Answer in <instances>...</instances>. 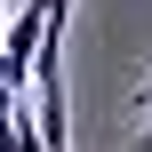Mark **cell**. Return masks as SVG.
Returning a JSON list of instances; mask_svg holds the SVG:
<instances>
[{
	"label": "cell",
	"instance_id": "obj_1",
	"mask_svg": "<svg viewBox=\"0 0 152 152\" xmlns=\"http://www.w3.org/2000/svg\"><path fill=\"white\" fill-rule=\"evenodd\" d=\"M0 152H48V136H40V120H32V96H24L16 112H0Z\"/></svg>",
	"mask_w": 152,
	"mask_h": 152
},
{
	"label": "cell",
	"instance_id": "obj_2",
	"mask_svg": "<svg viewBox=\"0 0 152 152\" xmlns=\"http://www.w3.org/2000/svg\"><path fill=\"white\" fill-rule=\"evenodd\" d=\"M144 112H152V88H144Z\"/></svg>",
	"mask_w": 152,
	"mask_h": 152
}]
</instances>
